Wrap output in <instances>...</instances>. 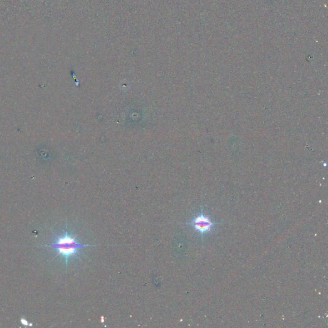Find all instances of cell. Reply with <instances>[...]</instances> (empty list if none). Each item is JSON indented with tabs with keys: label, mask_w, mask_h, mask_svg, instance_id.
<instances>
[{
	"label": "cell",
	"mask_w": 328,
	"mask_h": 328,
	"mask_svg": "<svg viewBox=\"0 0 328 328\" xmlns=\"http://www.w3.org/2000/svg\"><path fill=\"white\" fill-rule=\"evenodd\" d=\"M44 247L51 248L56 252V257L60 256L65 260V267L71 259H75L80 255V250L87 247H94L96 245H82L80 244L76 237L69 233L66 223V230L62 235H56L53 239V242L50 245H43Z\"/></svg>",
	"instance_id": "6da1fadb"
},
{
	"label": "cell",
	"mask_w": 328,
	"mask_h": 328,
	"mask_svg": "<svg viewBox=\"0 0 328 328\" xmlns=\"http://www.w3.org/2000/svg\"><path fill=\"white\" fill-rule=\"evenodd\" d=\"M221 224L222 222H214L210 217L204 214L203 208H201V212L194 217L191 222L185 223V224L191 226L195 232L200 234L202 242L204 240L205 235L212 232L216 225Z\"/></svg>",
	"instance_id": "7a4b0ae2"
},
{
	"label": "cell",
	"mask_w": 328,
	"mask_h": 328,
	"mask_svg": "<svg viewBox=\"0 0 328 328\" xmlns=\"http://www.w3.org/2000/svg\"><path fill=\"white\" fill-rule=\"evenodd\" d=\"M20 322H21V324L24 325V326H33L32 324L28 322V321H27L26 319L23 318V317H22V318L20 319Z\"/></svg>",
	"instance_id": "3957f363"
}]
</instances>
